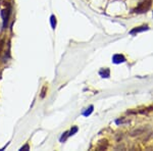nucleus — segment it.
Wrapping results in <instances>:
<instances>
[{
	"mask_svg": "<svg viewBox=\"0 0 153 151\" xmlns=\"http://www.w3.org/2000/svg\"><path fill=\"white\" fill-rule=\"evenodd\" d=\"M50 22H51V27H52V29H55V27H56V18H55V16H51Z\"/></svg>",
	"mask_w": 153,
	"mask_h": 151,
	"instance_id": "nucleus-7",
	"label": "nucleus"
},
{
	"mask_svg": "<svg viewBox=\"0 0 153 151\" xmlns=\"http://www.w3.org/2000/svg\"><path fill=\"white\" fill-rule=\"evenodd\" d=\"M76 132H78V128H76V127H74V128L70 131V134H68V136L74 135V134H75Z\"/></svg>",
	"mask_w": 153,
	"mask_h": 151,
	"instance_id": "nucleus-8",
	"label": "nucleus"
},
{
	"mask_svg": "<svg viewBox=\"0 0 153 151\" xmlns=\"http://www.w3.org/2000/svg\"><path fill=\"white\" fill-rule=\"evenodd\" d=\"M92 111H93V106L91 105V106H89V108H87V109L84 111L83 115H85V116H88V115H90L91 113H92Z\"/></svg>",
	"mask_w": 153,
	"mask_h": 151,
	"instance_id": "nucleus-6",
	"label": "nucleus"
},
{
	"mask_svg": "<svg viewBox=\"0 0 153 151\" xmlns=\"http://www.w3.org/2000/svg\"><path fill=\"white\" fill-rule=\"evenodd\" d=\"M25 149L28 150V149H29V145H26V146H24V147H22V148H21V150H25Z\"/></svg>",
	"mask_w": 153,
	"mask_h": 151,
	"instance_id": "nucleus-10",
	"label": "nucleus"
},
{
	"mask_svg": "<svg viewBox=\"0 0 153 151\" xmlns=\"http://www.w3.org/2000/svg\"><path fill=\"white\" fill-rule=\"evenodd\" d=\"M112 61L114 63H123L126 61V57L122 54H114L112 56Z\"/></svg>",
	"mask_w": 153,
	"mask_h": 151,
	"instance_id": "nucleus-2",
	"label": "nucleus"
},
{
	"mask_svg": "<svg viewBox=\"0 0 153 151\" xmlns=\"http://www.w3.org/2000/svg\"><path fill=\"white\" fill-rule=\"evenodd\" d=\"M150 6H151V0H145V1H143L139 4V6L135 9V12H138V13L146 12L150 8Z\"/></svg>",
	"mask_w": 153,
	"mask_h": 151,
	"instance_id": "nucleus-1",
	"label": "nucleus"
},
{
	"mask_svg": "<svg viewBox=\"0 0 153 151\" xmlns=\"http://www.w3.org/2000/svg\"><path fill=\"white\" fill-rule=\"evenodd\" d=\"M2 18H3V28L5 29L7 27V22H8V18H9V11L4 9L2 10Z\"/></svg>",
	"mask_w": 153,
	"mask_h": 151,
	"instance_id": "nucleus-3",
	"label": "nucleus"
},
{
	"mask_svg": "<svg viewBox=\"0 0 153 151\" xmlns=\"http://www.w3.org/2000/svg\"><path fill=\"white\" fill-rule=\"evenodd\" d=\"M148 30V26H142V27H138V28H135L133 29L132 31L130 32L131 35H134L136 33H140V32H143V31H147Z\"/></svg>",
	"mask_w": 153,
	"mask_h": 151,
	"instance_id": "nucleus-4",
	"label": "nucleus"
},
{
	"mask_svg": "<svg viewBox=\"0 0 153 151\" xmlns=\"http://www.w3.org/2000/svg\"><path fill=\"white\" fill-rule=\"evenodd\" d=\"M2 47H3V40H2V39H0V51H1Z\"/></svg>",
	"mask_w": 153,
	"mask_h": 151,
	"instance_id": "nucleus-9",
	"label": "nucleus"
},
{
	"mask_svg": "<svg viewBox=\"0 0 153 151\" xmlns=\"http://www.w3.org/2000/svg\"><path fill=\"white\" fill-rule=\"evenodd\" d=\"M99 74H100V76L102 77V78H108L109 75H110V71H109L108 68H102V70H100Z\"/></svg>",
	"mask_w": 153,
	"mask_h": 151,
	"instance_id": "nucleus-5",
	"label": "nucleus"
}]
</instances>
